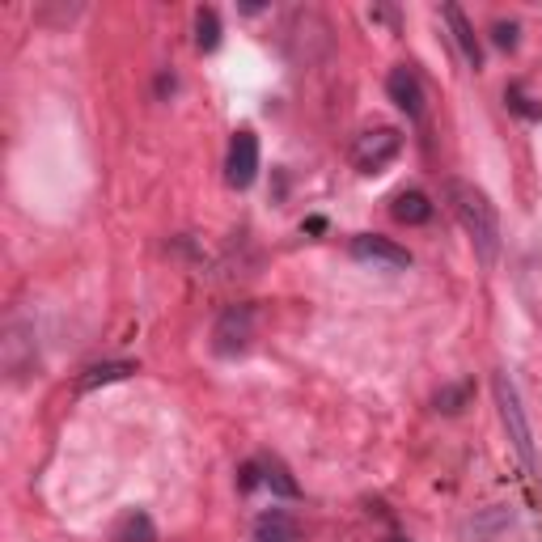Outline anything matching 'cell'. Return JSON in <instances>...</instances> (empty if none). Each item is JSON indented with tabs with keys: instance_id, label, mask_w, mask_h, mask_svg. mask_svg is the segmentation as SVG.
<instances>
[{
	"instance_id": "obj_10",
	"label": "cell",
	"mask_w": 542,
	"mask_h": 542,
	"mask_svg": "<svg viewBox=\"0 0 542 542\" xmlns=\"http://www.w3.org/2000/svg\"><path fill=\"white\" fill-rule=\"evenodd\" d=\"M441 13H445V22L454 26V39H458V47H462L466 64H471V68H479V64H483V47H479V39H475V26L466 22V13H462L458 5H445Z\"/></svg>"
},
{
	"instance_id": "obj_11",
	"label": "cell",
	"mask_w": 542,
	"mask_h": 542,
	"mask_svg": "<svg viewBox=\"0 0 542 542\" xmlns=\"http://www.w3.org/2000/svg\"><path fill=\"white\" fill-rule=\"evenodd\" d=\"M255 542H297V526H293V517L280 513V509H271L255 521Z\"/></svg>"
},
{
	"instance_id": "obj_3",
	"label": "cell",
	"mask_w": 542,
	"mask_h": 542,
	"mask_svg": "<svg viewBox=\"0 0 542 542\" xmlns=\"http://www.w3.org/2000/svg\"><path fill=\"white\" fill-rule=\"evenodd\" d=\"M399 153H403V132L399 128H369L352 144V166L360 174H382Z\"/></svg>"
},
{
	"instance_id": "obj_2",
	"label": "cell",
	"mask_w": 542,
	"mask_h": 542,
	"mask_svg": "<svg viewBox=\"0 0 542 542\" xmlns=\"http://www.w3.org/2000/svg\"><path fill=\"white\" fill-rule=\"evenodd\" d=\"M496 403H500V420H504V428H509V441H513V449L521 454V462H526L530 471H538L530 415H526V407H521V394H517L509 373H496Z\"/></svg>"
},
{
	"instance_id": "obj_13",
	"label": "cell",
	"mask_w": 542,
	"mask_h": 542,
	"mask_svg": "<svg viewBox=\"0 0 542 542\" xmlns=\"http://www.w3.org/2000/svg\"><path fill=\"white\" fill-rule=\"evenodd\" d=\"M195 47H200V51H216V47H221V17H216V9H200V13H195Z\"/></svg>"
},
{
	"instance_id": "obj_8",
	"label": "cell",
	"mask_w": 542,
	"mask_h": 542,
	"mask_svg": "<svg viewBox=\"0 0 542 542\" xmlns=\"http://www.w3.org/2000/svg\"><path fill=\"white\" fill-rule=\"evenodd\" d=\"M390 216H394V221H399V225H428L432 221V200H428V195L424 191H399V195H394V200H390Z\"/></svg>"
},
{
	"instance_id": "obj_17",
	"label": "cell",
	"mask_w": 542,
	"mask_h": 542,
	"mask_svg": "<svg viewBox=\"0 0 542 542\" xmlns=\"http://www.w3.org/2000/svg\"><path fill=\"white\" fill-rule=\"evenodd\" d=\"M492 43H496L500 51H513V47H517V22H496V26H492Z\"/></svg>"
},
{
	"instance_id": "obj_14",
	"label": "cell",
	"mask_w": 542,
	"mask_h": 542,
	"mask_svg": "<svg viewBox=\"0 0 542 542\" xmlns=\"http://www.w3.org/2000/svg\"><path fill=\"white\" fill-rule=\"evenodd\" d=\"M263 483H267L276 496H284V500H297V496H301V487L288 479V471H284L276 458H263Z\"/></svg>"
},
{
	"instance_id": "obj_7",
	"label": "cell",
	"mask_w": 542,
	"mask_h": 542,
	"mask_svg": "<svg viewBox=\"0 0 542 542\" xmlns=\"http://www.w3.org/2000/svg\"><path fill=\"white\" fill-rule=\"evenodd\" d=\"M386 94H390V102L399 106V111H407V119H424V85L407 64L394 68L386 77Z\"/></svg>"
},
{
	"instance_id": "obj_16",
	"label": "cell",
	"mask_w": 542,
	"mask_h": 542,
	"mask_svg": "<svg viewBox=\"0 0 542 542\" xmlns=\"http://www.w3.org/2000/svg\"><path fill=\"white\" fill-rule=\"evenodd\" d=\"M504 102H509L517 115H526V119H542V106H534V98H530L521 85H509V94H504Z\"/></svg>"
},
{
	"instance_id": "obj_18",
	"label": "cell",
	"mask_w": 542,
	"mask_h": 542,
	"mask_svg": "<svg viewBox=\"0 0 542 542\" xmlns=\"http://www.w3.org/2000/svg\"><path fill=\"white\" fill-rule=\"evenodd\" d=\"M259 471H263V466H255V462H246V466H242V492H250V487H259V483H263Z\"/></svg>"
},
{
	"instance_id": "obj_15",
	"label": "cell",
	"mask_w": 542,
	"mask_h": 542,
	"mask_svg": "<svg viewBox=\"0 0 542 542\" xmlns=\"http://www.w3.org/2000/svg\"><path fill=\"white\" fill-rule=\"evenodd\" d=\"M466 399H471V386H466V382H458V386H445V390L437 394V411H445V415H458V411L466 407Z\"/></svg>"
},
{
	"instance_id": "obj_9",
	"label": "cell",
	"mask_w": 542,
	"mask_h": 542,
	"mask_svg": "<svg viewBox=\"0 0 542 542\" xmlns=\"http://www.w3.org/2000/svg\"><path fill=\"white\" fill-rule=\"evenodd\" d=\"M111 542H157V526H153V517L144 513V509H128V513H123V517L115 521Z\"/></svg>"
},
{
	"instance_id": "obj_1",
	"label": "cell",
	"mask_w": 542,
	"mask_h": 542,
	"mask_svg": "<svg viewBox=\"0 0 542 542\" xmlns=\"http://www.w3.org/2000/svg\"><path fill=\"white\" fill-rule=\"evenodd\" d=\"M445 200H449V208H454L458 225L466 229V238H471L479 263L492 267L500 259V216H496V204L487 200V191L466 183V178H449Z\"/></svg>"
},
{
	"instance_id": "obj_12",
	"label": "cell",
	"mask_w": 542,
	"mask_h": 542,
	"mask_svg": "<svg viewBox=\"0 0 542 542\" xmlns=\"http://www.w3.org/2000/svg\"><path fill=\"white\" fill-rule=\"evenodd\" d=\"M128 373H136L132 360H106V365H94L85 377H81V390H94V386H111V382H123Z\"/></svg>"
},
{
	"instance_id": "obj_5",
	"label": "cell",
	"mask_w": 542,
	"mask_h": 542,
	"mask_svg": "<svg viewBox=\"0 0 542 542\" xmlns=\"http://www.w3.org/2000/svg\"><path fill=\"white\" fill-rule=\"evenodd\" d=\"M225 178H229V187H238V191H246L259 178V136L255 132H238L229 140Z\"/></svg>"
},
{
	"instance_id": "obj_4",
	"label": "cell",
	"mask_w": 542,
	"mask_h": 542,
	"mask_svg": "<svg viewBox=\"0 0 542 542\" xmlns=\"http://www.w3.org/2000/svg\"><path fill=\"white\" fill-rule=\"evenodd\" d=\"M255 339V310L250 305H229L212 327V352L216 356H242Z\"/></svg>"
},
{
	"instance_id": "obj_6",
	"label": "cell",
	"mask_w": 542,
	"mask_h": 542,
	"mask_svg": "<svg viewBox=\"0 0 542 542\" xmlns=\"http://www.w3.org/2000/svg\"><path fill=\"white\" fill-rule=\"evenodd\" d=\"M352 259L373 263V267H390V271L411 267L407 246L390 242V238H377V233H360V238H352Z\"/></svg>"
}]
</instances>
